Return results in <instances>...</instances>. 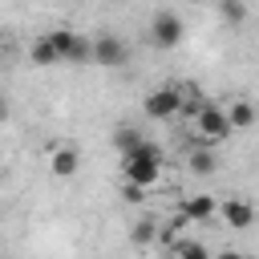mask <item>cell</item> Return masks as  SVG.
I'll use <instances>...</instances> for the list:
<instances>
[{"label":"cell","mask_w":259,"mask_h":259,"mask_svg":"<svg viewBox=\"0 0 259 259\" xmlns=\"http://www.w3.org/2000/svg\"><path fill=\"white\" fill-rule=\"evenodd\" d=\"M162 170H166V162H162V150H158L154 142H142L138 150L121 154V174H125V182L138 186V190L158 186V182H162Z\"/></svg>","instance_id":"obj_1"},{"label":"cell","mask_w":259,"mask_h":259,"mask_svg":"<svg viewBox=\"0 0 259 259\" xmlns=\"http://www.w3.org/2000/svg\"><path fill=\"white\" fill-rule=\"evenodd\" d=\"M142 109H146L150 121H170V117L182 113V89L178 85H162V89L146 93V105Z\"/></svg>","instance_id":"obj_4"},{"label":"cell","mask_w":259,"mask_h":259,"mask_svg":"<svg viewBox=\"0 0 259 259\" xmlns=\"http://www.w3.org/2000/svg\"><path fill=\"white\" fill-rule=\"evenodd\" d=\"M28 61H32L36 69H53V65H61V57H57V49H53V40H49V36L32 40V49H28Z\"/></svg>","instance_id":"obj_11"},{"label":"cell","mask_w":259,"mask_h":259,"mask_svg":"<svg viewBox=\"0 0 259 259\" xmlns=\"http://www.w3.org/2000/svg\"><path fill=\"white\" fill-rule=\"evenodd\" d=\"M210 259H247L243 251H219V255H210Z\"/></svg>","instance_id":"obj_18"},{"label":"cell","mask_w":259,"mask_h":259,"mask_svg":"<svg viewBox=\"0 0 259 259\" xmlns=\"http://www.w3.org/2000/svg\"><path fill=\"white\" fill-rule=\"evenodd\" d=\"M45 36L53 40L61 65H85V61H93V40H89V36H81V32H73V28H53V32H45Z\"/></svg>","instance_id":"obj_3"},{"label":"cell","mask_w":259,"mask_h":259,"mask_svg":"<svg viewBox=\"0 0 259 259\" xmlns=\"http://www.w3.org/2000/svg\"><path fill=\"white\" fill-rule=\"evenodd\" d=\"M0 117H4V101H0Z\"/></svg>","instance_id":"obj_19"},{"label":"cell","mask_w":259,"mask_h":259,"mask_svg":"<svg viewBox=\"0 0 259 259\" xmlns=\"http://www.w3.org/2000/svg\"><path fill=\"white\" fill-rule=\"evenodd\" d=\"M170 259H210V247L198 243V239H178L170 247Z\"/></svg>","instance_id":"obj_12"},{"label":"cell","mask_w":259,"mask_h":259,"mask_svg":"<svg viewBox=\"0 0 259 259\" xmlns=\"http://www.w3.org/2000/svg\"><path fill=\"white\" fill-rule=\"evenodd\" d=\"M49 170H53L57 178H73V174L81 170L77 146H53V150H49Z\"/></svg>","instance_id":"obj_8"},{"label":"cell","mask_w":259,"mask_h":259,"mask_svg":"<svg viewBox=\"0 0 259 259\" xmlns=\"http://www.w3.org/2000/svg\"><path fill=\"white\" fill-rule=\"evenodd\" d=\"M142 142H146V138H142L134 125H117V130H113V146H117V154H130V150H138Z\"/></svg>","instance_id":"obj_14"},{"label":"cell","mask_w":259,"mask_h":259,"mask_svg":"<svg viewBox=\"0 0 259 259\" xmlns=\"http://www.w3.org/2000/svg\"><path fill=\"white\" fill-rule=\"evenodd\" d=\"M142 198H146V190H138V186L125 182V202H142Z\"/></svg>","instance_id":"obj_17"},{"label":"cell","mask_w":259,"mask_h":259,"mask_svg":"<svg viewBox=\"0 0 259 259\" xmlns=\"http://www.w3.org/2000/svg\"><path fill=\"white\" fill-rule=\"evenodd\" d=\"M219 12H223V20H227V24H243V16H247L243 0H219Z\"/></svg>","instance_id":"obj_16"},{"label":"cell","mask_w":259,"mask_h":259,"mask_svg":"<svg viewBox=\"0 0 259 259\" xmlns=\"http://www.w3.org/2000/svg\"><path fill=\"white\" fill-rule=\"evenodd\" d=\"M93 61H97L101 69H117V65L125 61V45H121L113 32H101V36L93 40Z\"/></svg>","instance_id":"obj_7"},{"label":"cell","mask_w":259,"mask_h":259,"mask_svg":"<svg viewBox=\"0 0 259 259\" xmlns=\"http://www.w3.org/2000/svg\"><path fill=\"white\" fill-rule=\"evenodd\" d=\"M198 4H206V0H198Z\"/></svg>","instance_id":"obj_20"},{"label":"cell","mask_w":259,"mask_h":259,"mask_svg":"<svg viewBox=\"0 0 259 259\" xmlns=\"http://www.w3.org/2000/svg\"><path fill=\"white\" fill-rule=\"evenodd\" d=\"M214 214H219L223 227H231V231H247V227L255 223V206H251L247 198H227V202H219Z\"/></svg>","instance_id":"obj_6"},{"label":"cell","mask_w":259,"mask_h":259,"mask_svg":"<svg viewBox=\"0 0 259 259\" xmlns=\"http://www.w3.org/2000/svg\"><path fill=\"white\" fill-rule=\"evenodd\" d=\"M255 117H259V113H255V105H251L247 97H235V101L227 105V121H231V134H235V130H251V125H255Z\"/></svg>","instance_id":"obj_10"},{"label":"cell","mask_w":259,"mask_h":259,"mask_svg":"<svg viewBox=\"0 0 259 259\" xmlns=\"http://www.w3.org/2000/svg\"><path fill=\"white\" fill-rule=\"evenodd\" d=\"M186 166H190L194 174H214V154H210V146H198V150H190Z\"/></svg>","instance_id":"obj_15"},{"label":"cell","mask_w":259,"mask_h":259,"mask_svg":"<svg viewBox=\"0 0 259 259\" xmlns=\"http://www.w3.org/2000/svg\"><path fill=\"white\" fill-rule=\"evenodd\" d=\"M130 239H134L138 247H150L154 239H162V227H158L154 219H138V223H134V231H130Z\"/></svg>","instance_id":"obj_13"},{"label":"cell","mask_w":259,"mask_h":259,"mask_svg":"<svg viewBox=\"0 0 259 259\" xmlns=\"http://www.w3.org/2000/svg\"><path fill=\"white\" fill-rule=\"evenodd\" d=\"M190 130H194V138H198V142H206V146H214V142H227V138H231L227 109H219V105L202 101V105L194 109V117H190Z\"/></svg>","instance_id":"obj_2"},{"label":"cell","mask_w":259,"mask_h":259,"mask_svg":"<svg viewBox=\"0 0 259 259\" xmlns=\"http://www.w3.org/2000/svg\"><path fill=\"white\" fill-rule=\"evenodd\" d=\"M182 36H186V24L178 12H158L150 20V40L158 49H174V45H182Z\"/></svg>","instance_id":"obj_5"},{"label":"cell","mask_w":259,"mask_h":259,"mask_svg":"<svg viewBox=\"0 0 259 259\" xmlns=\"http://www.w3.org/2000/svg\"><path fill=\"white\" fill-rule=\"evenodd\" d=\"M214 210H219V202H214L210 194H190L178 214H182L186 223H206V219H214Z\"/></svg>","instance_id":"obj_9"},{"label":"cell","mask_w":259,"mask_h":259,"mask_svg":"<svg viewBox=\"0 0 259 259\" xmlns=\"http://www.w3.org/2000/svg\"><path fill=\"white\" fill-rule=\"evenodd\" d=\"M0 259H4V255H0Z\"/></svg>","instance_id":"obj_21"}]
</instances>
